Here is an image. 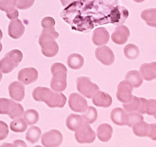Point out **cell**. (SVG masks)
Instances as JSON below:
<instances>
[{"label":"cell","instance_id":"6da1fadb","mask_svg":"<svg viewBox=\"0 0 156 147\" xmlns=\"http://www.w3.org/2000/svg\"><path fill=\"white\" fill-rule=\"evenodd\" d=\"M33 98L38 102H44L49 107H64L67 98L61 92H53L49 88L37 87L33 91Z\"/></svg>","mask_w":156,"mask_h":147},{"label":"cell","instance_id":"7a4b0ae2","mask_svg":"<svg viewBox=\"0 0 156 147\" xmlns=\"http://www.w3.org/2000/svg\"><path fill=\"white\" fill-rule=\"evenodd\" d=\"M59 37V34L55 28H43L40 34L38 42L43 55L48 58L55 57L59 51L58 43L55 39Z\"/></svg>","mask_w":156,"mask_h":147},{"label":"cell","instance_id":"3957f363","mask_svg":"<svg viewBox=\"0 0 156 147\" xmlns=\"http://www.w3.org/2000/svg\"><path fill=\"white\" fill-rule=\"evenodd\" d=\"M52 79L51 88L54 91L62 92L67 88V67L61 63H55L51 66Z\"/></svg>","mask_w":156,"mask_h":147},{"label":"cell","instance_id":"277c9868","mask_svg":"<svg viewBox=\"0 0 156 147\" xmlns=\"http://www.w3.org/2000/svg\"><path fill=\"white\" fill-rule=\"evenodd\" d=\"M23 58V55L19 50H12L8 52L2 59L0 60V70L8 74L16 68Z\"/></svg>","mask_w":156,"mask_h":147},{"label":"cell","instance_id":"5b68a950","mask_svg":"<svg viewBox=\"0 0 156 147\" xmlns=\"http://www.w3.org/2000/svg\"><path fill=\"white\" fill-rule=\"evenodd\" d=\"M0 114H7L11 119H16L24 114L23 106L9 99L0 98Z\"/></svg>","mask_w":156,"mask_h":147},{"label":"cell","instance_id":"8992f818","mask_svg":"<svg viewBox=\"0 0 156 147\" xmlns=\"http://www.w3.org/2000/svg\"><path fill=\"white\" fill-rule=\"evenodd\" d=\"M76 89L78 92L83 94L87 98H92L94 94L99 91V87L94 84L87 77H80L76 79Z\"/></svg>","mask_w":156,"mask_h":147},{"label":"cell","instance_id":"52a82bcc","mask_svg":"<svg viewBox=\"0 0 156 147\" xmlns=\"http://www.w3.org/2000/svg\"><path fill=\"white\" fill-rule=\"evenodd\" d=\"M147 103L148 100L142 97L139 98L136 96H133L128 102L123 103V108L128 113L138 112L141 114H145L146 113Z\"/></svg>","mask_w":156,"mask_h":147},{"label":"cell","instance_id":"ba28073f","mask_svg":"<svg viewBox=\"0 0 156 147\" xmlns=\"http://www.w3.org/2000/svg\"><path fill=\"white\" fill-rule=\"evenodd\" d=\"M75 132V139L79 143H92L96 139L95 132L87 123Z\"/></svg>","mask_w":156,"mask_h":147},{"label":"cell","instance_id":"9c48e42d","mask_svg":"<svg viewBox=\"0 0 156 147\" xmlns=\"http://www.w3.org/2000/svg\"><path fill=\"white\" fill-rule=\"evenodd\" d=\"M63 136L60 131L51 130L41 136V143L45 147H58L62 143Z\"/></svg>","mask_w":156,"mask_h":147},{"label":"cell","instance_id":"30bf717a","mask_svg":"<svg viewBox=\"0 0 156 147\" xmlns=\"http://www.w3.org/2000/svg\"><path fill=\"white\" fill-rule=\"evenodd\" d=\"M68 104L70 109L77 113H84L87 106V102L80 94L73 93L69 97Z\"/></svg>","mask_w":156,"mask_h":147},{"label":"cell","instance_id":"8fae6325","mask_svg":"<svg viewBox=\"0 0 156 147\" xmlns=\"http://www.w3.org/2000/svg\"><path fill=\"white\" fill-rule=\"evenodd\" d=\"M97 59L104 65H111L115 61V56L112 51L107 46H102L95 51Z\"/></svg>","mask_w":156,"mask_h":147},{"label":"cell","instance_id":"7c38bea8","mask_svg":"<svg viewBox=\"0 0 156 147\" xmlns=\"http://www.w3.org/2000/svg\"><path fill=\"white\" fill-rule=\"evenodd\" d=\"M133 87L126 80L121 81L118 85L116 97L122 103L128 102L133 97Z\"/></svg>","mask_w":156,"mask_h":147},{"label":"cell","instance_id":"4fadbf2b","mask_svg":"<svg viewBox=\"0 0 156 147\" xmlns=\"http://www.w3.org/2000/svg\"><path fill=\"white\" fill-rule=\"evenodd\" d=\"M38 77L37 70L34 67H27L23 68L19 72L18 80L24 84H30L36 81Z\"/></svg>","mask_w":156,"mask_h":147},{"label":"cell","instance_id":"5bb4252c","mask_svg":"<svg viewBox=\"0 0 156 147\" xmlns=\"http://www.w3.org/2000/svg\"><path fill=\"white\" fill-rule=\"evenodd\" d=\"M130 35L129 29L125 25H120L115 29L113 33L112 34V41L117 45H123L128 40Z\"/></svg>","mask_w":156,"mask_h":147},{"label":"cell","instance_id":"9a60e30c","mask_svg":"<svg viewBox=\"0 0 156 147\" xmlns=\"http://www.w3.org/2000/svg\"><path fill=\"white\" fill-rule=\"evenodd\" d=\"M129 12L126 9L122 6H116L111 11L109 18L110 19L109 22L114 25H122L126 19L128 18Z\"/></svg>","mask_w":156,"mask_h":147},{"label":"cell","instance_id":"2e32d148","mask_svg":"<svg viewBox=\"0 0 156 147\" xmlns=\"http://www.w3.org/2000/svg\"><path fill=\"white\" fill-rule=\"evenodd\" d=\"M25 31V26L22 21L18 19H12L9 25V35L14 39H18L22 37Z\"/></svg>","mask_w":156,"mask_h":147},{"label":"cell","instance_id":"e0dca14e","mask_svg":"<svg viewBox=\"0 0 156 147\" xmlns=\"http://www.w3.org/2000/svg\"><path fill=\"white\" fill-rule=\"evenodd\" d=\"M9 92L13 100L22 101L25 97V86L21 82L14 81L9 86Z\"/></svg>","mask_w":156,"mask_h":147},{"label":"cell","instance_id":"ac0fdd59","mask_svg":"<svg viewBox=\"0 0 156 147\" xmlns=\"http://www.w3.org/2000/svg\"><path fill=\"white\" fill-rule=\"evenodd\" d=\"M93 42L95 45L103 46V45L107 44L109 40V34L107 30L103 27L97 28L93 33L92 37Z\"/></svg>","mask_w":156,"mask_h":147},{"label":"cell","instance_id":"d6986e66","mask_svg":"<svg viewBox=\"0 0 156 147\" xmlns=\"http://www.w3.org/2000/svg\"><path fill=\"white\" fill-rule=\"evenodd\" d=\"M93 103L95 106L107 108L112 104V97L109 94L103 91H97L92 97Z\"/></svg>","mask_w":156,"mask_h":147},{"label":"cell","instance_id":"ffe728a7","mask_svg":"<svg viewBox=\"0 0 156 147\" xmlns=\"http://www.w3.org/2000/svg\"><path fill=\"white\" fill-rule=\"evenodd\" d=\"M128 113L122 108L117 107L112 110L110 113V117L112 122L118 126H125L127 124Z\"/></svg>","mask_w":156,"mask_h":147},{"label":"cell","instance_id":"44dd1931","mask_svg":"<svg viewBox=\"0 0 156 147\" xmlns=\"http://www.w3.org/2000/svg\"><path fill=\"white\" fill-rule=\"evenodd\" d=\"M140 73L143 79L147 81L156 79V62L142 64L140 67Z\"/></svg>","mask_w":156,"mask_h":147},{"label":"cell","instance_id":"7402d4cb","mask_svg":"<svg viewBox=\"0 0 156 147\" xmlns=\"http://www.w3.org/2000/svg\"><path fill=\"white\" fill-rule=\"evenodd\" d=\"M97 137L102 142L110 140L112 135V127L108 124H103L97 128Z\"/></svg>","mask_w":156,"mask_h":147},{"label":"cell","instance_id":"603a6c76","mask_svg":"<svg viewBox=\"0 0 156 147\" xmlns=\"http://www.w3.org/2000/svg\"><path fill=\"white\" fill-rule=\"evenodd\" d=\"M83 124H85V121L83 120L82 116L77 114L69 115L66 120V125H67V128L71 131H76Z\"/></svg>","mask_w":156,"mask_h":147},{"label":"cell","instance_id":"cb8c5ba5","mask_svg":"<svg viewBox=\"0 0 156 147\" xmlns=\"http://www.w3.org/2000/svg\"><path fill=\"white\" fill-rule=\"evenodd\" d=\"M126 80L133 87L139 88L143 83V77L140 72L138 70H130L126 75Z\"/></svg>","mask_w":156,"mask_h":147},{"label":"cell","instance_id":"d4e9b609","mask_svg":"<svg viewBox=\"0 0 156 147\" xmlns=\"http://www.w3.org/2000/svg\"><path fill=\"white\" fill-rule=\"evenodd\" d=\"M84 59L83 56L79 54H71L67 58V64L69 67L73 70H77L83 67Z\"/></svg>","mask_w":156,"mask_h":147},{"label":"cell","instance_id":"484cf974","mask_svg":"<svg viewBox=\"0 0 156 147\" xmlns=\"http://www.w3.org/2000/svg\"><path fill=\"white\" fill-rule=\"evenodd\" d=\"M141 18L151 27H156V9H148L141 13Z\"/></svg>","mask_w":156,"mask_h":147},{"label":"cell","instance_id":"4316f807","mask_svg":"<svg viewBox=\"0 0 156 147\" xmlns=\"http://www.w3.org/2000/svg\"><path fill=\"white\" fill-rule=\"evenodd\" d=\"M28 128V124L26 123L24 117H18L14 119L10 124V129L12 131L16 133H22L25 132Z\"/></svg>","mask_w":156,"mask_h":147},{"label":"cell","instance_id":"83f0119b","mask_svg":"<svg viewBox=\"0 0 156 147\" xmlns=\"http://www.w3.org/2000/svg\"><path fill=\"white\" fill-rule=\"evenodd\" d=\"M41 136V129L37 127H31L28 130L26 133V139L31 143H36Z\"/></svg>","mask_w":156,"mask_h":147},{"label":"cell","instance_id":"f1b7e54d","mask_svg":"<svg viewBox=\"0 0 156 147\" xmlns=\"http://www.w3.org/2000/svg\"><path fill=\"white\" fill-rule=\"evenodd\" d=\"M97 117H98V113H97V110L94 107V106H88L87 108L86 111L83 113V114L82 115V117H83V120L85 121V123L87 124H94L97 119Z\"/></svg>","mask_w":156,"mask_h":147},{"label":"cell","instance_id":"f546056e","mask_svg":"<svg viewBox=\"0 0 156 147\" xmlns=\"http://www.w3.org/2000/svg\"><path fill=\"white\" fill-rule=\"evenodd\" d=\"M148 126L149 124L147 123L142 121L140 123H138L136 125L133 127V131L136 136H139V137H145L148 135Z\"/></svg>","mask_w":156,"mask_h":147},{"label":"cell","instance_id":"4dcf8cb0","mask_svg":"<svg viewBox=\"0 0 156 147\" xmlns=\"http://www.w3.org/2000/svg\"><path fill=\"white\" fill-rule=\"evenodd\" d=\"M124 55L128 59H136L139 55V48L133 44L127 45L124 48Z\"/></svg>","mask_w":156,"mask_h":147},{"label":"cell","instance_id":"1f68e13d","mask_svg":"<svg viewBox=\"0 0 156 147\" xmlns=\"http://www.w3.org/2000/svg\"><path fill=\"white\" fill-rule=\"evenodd\" d=\"M23 117L28 125H34L38 121L39 115L36 110L33 109H27L24 113Z\"/></svg>","mask_w":156,"mask_h":147},{"label":"cell","instance_id":"d6a6232c","mask_svg":"<svg viewBox=\"0 0 156 147\" xmlns=\"http://www.w3.org/2000/svg\"><path fill=\"white\" fill-rule=\"evenodd\" d=\"M0 10L6 13L16 10V0H0Z\"/></svg>","mask_w":156,"mask_h":147},{"label":"cell","instance_id":"836d02e7","mask_svg":"<svg viewBox=\"0 0 156 147\" xmlns=\"http://www.w3.org/2000/svg\"><path fill=\"white\" fill-rule=\"evenodd\" d=\"M144 120V118L141 113L138 112H132L128 115V120H127L126 125L129 127H133L138 123H140Z\"/></svg>","mask_w":156,"mask_h":147},{"label":"cell","instance_id":"e575fe53","mask_svg":"<svg viewBox=\"0 0 156 147\" xmlns=\"http://www.w3.org/2000/svg\"><path fill=\"white\" fill-rule=\"evenodd\" d=\"M146 114L153 116L156 119V99H150L148 100Z\"/></svg>","mask_w":156,"mask_h":147},{"label":"cell","instance_id":"d590c367","mask_svg":"<svg viewBox=\"0 0 156 147\" xmlns=\"http://www.w3.org/2000/svg\"><path fill=\"white\" fill-rule=\"evenodd\" d=\"M34 2V0H16V7L19 9H28Z\"/></svg>","mask_w":156,"mask_h":147},{"label":"cell","instance_id":"8d00e7d4","mask_svg":"<svg viewBox=\"0 0 156 147\" xmlns=\"http://www.w3.org/2000/svg\"><path fill=\"white\" fill-rule=\"evenodd\" d=\"M55 21L51 17H45L41 21V26L43 28H55Z\"/></svg>","mask_w":156,"mask_h":147},{"label":"cell","instance_id":"74e56055","mask_svg":"<svg viewBox=\"0 0 156 147\" xmlns=\"http://www.w3.org/2000/svg\"><path fill=\"white\" fill-rule=\"evenodd\" d=\"M9 134L8 125L3 121L0 120V140H3Z\"/></svg>","mask_w":156,"mask_h":147},{"label":"cell","instance_id":"f35d334b","mask_svg":"<svg viewBox=\"0 0 156 147\" xmlns=\"http://www.w3.org/2000/svg\"><path fill=\"white\" fill-rule=\"evenodd\" d=\"M147 137H149L152 140L156 141V124H149Z\"/></svg>","mask_w":156,"mask_h":147},{"label":"cell","instance_id":"ab89813d","mask_svg":"<svg viewBox=\"0 0 156 147\" xmlns=\"http://www.w3.org/2000/svg\"><path fill=\"white\" fill-rule=\"evenodd\" d=\"M6 16L7 17H8L9 19H11V20H12V19H18V17H19V12H18V10L16 9L15 10V11L11 12V13H6Z\"/></svg>","mask_w":156,"mask_h":147},{"label":"cell","instance_id":"60d3db41","mask_svg":"<svg viewBox=\"0 0 156 147\" xmlns=\"http://www.w3.org/2000/svg\"><path fill=\"white\" fill-rule=\"evenodd\" d=\"M75 1H76V0H61V4H62L63 6L66 7L67 6V5H70V4L74 2Z\"/></svg>","mask_w":156,"mask_h":147},{"label":"cell","instance_id":"b9f144b4","mask_svg":"<svg viewBox=\"0 0 156 147\" xmlns=\"http://www.w3.org/2000/svg\"><path fill=\"white\" fill-rule=\"evenodd\" d=\"M12 145H16V146H19V145H22V146H26V144L24 142H22V140H16L14 142V143L12 144Z\"/></svg>","mask_w":156,"mask_h":147},{"label":"cell","instance_id":"7bdbcfd3","mask_svg":"<svg viewBox=\"0 0 156 147\" xmlns=\"http://www.w3.org/2000/svg\"><path fill=\"white\" fill-rule=\"evenodd\" d=\"M2 31H1V29H0V40L2 39ZM2 43H1V41H0V52H2Z\"/></svg>","mask_w":156,"mask_h":147},{"label":"cell","instance_id":"ee69618b","mask_svg":"<svg viewBox=\"0 0 156 147\" xmlns=\"http://www.w3.org/2000/svg\"><path fill=\"white\" fill-rule=\"evenodd\" d=\"M133 1L136 2H144L145 0H133Z\"/></svg>","mask_w":156,"mask_h":147},{"label":"cell","instance_id":"f6af8a7d","mask_svg":"<svg viewBox=\"0 0 156 147\" xmlns=\"http://www.w3.org/2000/svg\"><path fill=\"white\" fill-rule=\"evenodd\" d=\"M2 78V72L0 71V81H1Z\"/></svg>","mask_w":156,"mask_h":147}]
</instances>
